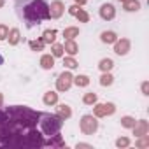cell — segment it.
<instances>
[{
  "mask_svg": "<svg viewBox=\"0 0 149 149\" xmlns=\"http://www.w3.org/2000/svg\"><path fill=\"white\" fill-rule=\"evenodd\" d=\"M40 112L25 105H0V147H63L60 133L47 137L39 126Z\"/></svg>",
  "mask_w": 149,
  "mask_h": 149,
  "instance_id": "6da1fadb",
  "label": "cell"
},
{
  "mask_svg": "<svg viewBox=\"0 0 149 149\" xmlns=\"http://www.w3.org/2000/svg\"><path fill=\"white\" fill-rule=\"evenodd\" d=\"M16 13L25 21L26 28H33L35 25L49 19V6L46 0H23V2H18Z\"/></svg>",
  "mask_w": 149,
  "mask_h": 149,
  "instance_id": "7a4b0ae2",
  "label": "cell"
},
{
  "mask_svg": "<svg viewBox=\"0 0 149 149\" xmlns=\"http://www.w3.org/2000/svg\"><path fill=\"white\" fill-rule=\"evenodd\" d=\"M39 126L42 130L44 135L47 137H53L56 133H60L61 126H63V119L56 114H49V112H40V118H39Z\"/></svg>",
  "mask_w": 149,
  "mask_h": 149,
  "instance_id": "3957f363",
  "label": "cell"
},
{
  "mask_svg": "<svg viewBox=\"0 0 149 149\" xmlns=\"http://www.w3.org/2000/svg\"><path fill=\"white\" fill-rule=\"evenodd\" d=\"M81 132L84 133V135H93L97 130H98V121H97V118L95 116H90V114H86V116H83V119H81Z\"/></svg>",
  "mask_w": 149,
  "mask_h": 149,
  "instance_id": "277c9868",
  "label": "cell"
},
{
  "mask_svg": "<svg viewBox=\"0 0 149 149\" xmlns=\"http://www.w3.org/2000/svg\"><path fill=\"white\" fill-rule=\"evenodd\" d=\"M72 79H74V76L70 72H61L60 76H58V79H56V88H58V91H67L70 86H72Z\"/></svg>",
  "mask_w": 149,
  "mask_h": 149,
  "instance_id": "5b68a950",
  "label": "cell"
},
{
  "mask_svg": "<svg viewBox=\"0 0 149 149\" xmlns=\"http://www.w3.org/2000/svg\"><path fill=\"white\" fill-rule=\"evenodd\" d=\"M114 111H116L114 104H97L93 109V114H95V118H105V116L114 114Z\"/></svg>",
  "mask_w": 149,
  "mask_h": 149,
  "instance_id": "8992f818",
  "label": "cell"
},
{
  "mask_svg": "<svg viewBox=\"0 0 149 149\" xmlns=\"http://www.w3.org/2000/svg\"><path fill=\"white\" fill-rule=\"evenodd\" d=\"M63 11H65L63 2H60V0H54V2L49 6V19H56V18H60V16L63 14Z\"/></svg>",
  "mask_w": 149,
  "mask_h": 149,
  "instance_id": "52a82bcc",
  "label": "cell"
},
{
  "mask_svg": "<svg viewBox=\"0 0 149 149\" xmlns=\"http://www.w3.org/2000/svg\"><path fill=\"white\" fill-rule=\"evenodd\" d=\"M128 51H130V40H128V39H121V40H116V42H114V53H116V54L123 56V54H126Z\"/></svg>",
  "mask_w": 149,
  "mask_h": 149,
  "instance_id": "ba28073f",
  "label": "cell"
},
{
  "mask_svg": "<svg viewBox=\"0 0 149 149\" xmlns=\"http://www.w3.org/2000/svg\"><path fill=\"white\" fill-rule=\"evenodd\" d=\"M100 16H102V19H107V21L114 19V16H116L114 6H112V4H104V6L100 7Z\"/></svg>",
  "mask_w": 149,
  "mask_h": 149,
  "instance_id": "9c48e42d",
  "label": "cell"
},
{
  "mask_svg": "<svg viewBox=\"0 0 149 149\" xmlns=\"http://www.w3.org/2000/svg\"><path fill=\"white\" fill-rule=\"evenodd\" d=\"M147 132H149V123H147V121H144V119L135 121V125H133V133H135V137L146 135Z\"/></svg>",
  "mask_w": 149,
  "mask_h": 149,
  "instance_id": "30bf717a",
  "label": "cell"
},
{
  "mask_svg": "<svg viewBox=\"0 0 149 149\" xmlns=\"http://www.w3.org/2000/svg\"><path fill=\"white\" fill-rule=\"evenodd\" d=\"M56 116H60L61 119H68V118L72 116V111H70V107H68L67 104H60V105L56 107Z\"/></svg>",
  "mask_w": 149,
  "mask_h": 149,
  "instance_id": "8fae6325",
  "label": "cell"
},
{
  "mask_svg": "<svg viewBox=\"0 0 149 149\" xmlns=\"http://www.w3.org/2000/svg\"><path fill=\"white\" fill-rule=\"evenodd\" d=\"M63 51H65V53H68L70 56H74V54H77L79 47H77V44H76V42H74V39H68V40L65 42V46H63Z\"/></svg>",
  "mask_w": 149,
  "mask_h": 149,
  "instance_id": "7c38bea8",
  "label": "cell"
},
{
  "mask_svg": "<svg viewBox=\"0 0 149 149\" xmlns=\"http://www.w3.org/2000/svg\"><path fill=\"white\" fill-rule=\"evenodd\" d=\"M40 67L46 68V70L53 68V67H54V56H53V54H44V56L40 58Z\"/></svg>",
  "mask_w": 149,
  "mask_h": 149,
  "instance_id": "4fadbf2b",
  "label": "cell"
},
{
  "mask_svg": "<svg viewBox=\"0 0 149 149\" xmlns=\"http://www.w3.org/2000/svg\"><path fill=\"white\" fill-rule=\"evenodd\" d=\"M123 7H125V11H128V13H133V11H139V9H140V2H139V0H125V2H123Z\"/></svg>",
  "mask_w": 149,
  "mask_h": 149,
  "instance_id": "5bb4252c",
  "label": "cell"
},
{
  "mask_svg": "<svg viewBox=\"0 0 149 149\" xmlns=\"http://www.w3.org/2000/svg\"><path fill=\"white\" fill-rule=\"evenodd\" d=\"M54 39H56V30H54V28L46 30V32L42 33V42H44V44H53Z\"/></svg>",
  "mask_w": 149,
  "mask_h": 149,
  "instance_id": "9a60e30c",
  "label": "cell"
},
{
  "mask_svg": "<svg viewBox=\"0 0 149 149\" xmlns=\"http://www.w3.org/2000/svg\"><path fill=\"white\" fill-rule=\"evenodd\" d=\"M7 39H9V44L11 46H16L18 42H19V30L18 28H13V30H9V33H7Z\"/></svg>",
  "mask_w": 149,
  "mask_h": 149,
  "instance_id": "2e32d148",
  "label": "cell"
},
{
  "mask_svg": "<svg viewBox=\"0 0 149 149\" xmlns=\"http://www.w3.org/2000/svg\"><path fill=\"white\" fill-rule=\"evenodd\" d=\"M100 39H102V42H105V44H114L116 40H118V37H116V33L114 32H102V35H100Z\"/></svg>",
  "mask_w": 149,
  "mask_h": 149,
  "instance_id": "e0dca14e",
  "label": "cell"
},
{
  "mask_svg": "<svg viewBox=\"0 0 149 149\" xmlns=\"http://www.w3.org/2000/svg\"><path fill=\"white\" fill-rule=\"evenodd\" d=\"M72 83L76 84V86H79V88H84V86L90 84V77L88 76H76V77L72 79Z\"/></svg>",
  "mask_w": 149,
  "mask_h": 149,
  "instance_id": "ac0fdd59",
  "label": "cell"
},
{
  "mask_svg": "<svg viewBox=\"0 0 149 149\" xmlns=\"http://www.w3.org/2000/svg\"><path fill=\"white\" fill-rule=\"evenodd\" d=\"M56 102H58V93L47 91V93L44 95V104H46V105H54Z\"/></svg>",
  "mask_w": 149,
  "mask_h": 149,
  "instance_id": "d6986e66",
  "label": "cell"
},
{
  "mask_svg": "<svg viewBox=\"0 0 149 149\" xmlns=\"http://www.w3.org/2000/svg\"><path fill=\"white\" fill-rule=\"evenodd\" d=\"M63 37H67V40H68V39H76V37H79V28H76V26L65 28V30H63Z\"/></svg>",
  "mask_w": 149,
  "mask_h": 149,
  "instance_id": "ffe728a7",
  "label": "cell"
},
{
  "mask_svg": "<svg viewBox=\"0 0 149 149\" xmlns=\"http://www.w3.org/2000/svg\"><path fill=\"white\" fill-rule=\"evenodd\" d=\"M98 67H100L102 72H109V70L114 67V63H112L111 58H104V60H100V65H98Z\"/></svg>",
  "mask_w": 149,
  "mask_h": 149,
  "instance_id": "44dd1931",
  "label": "cell"
},
{
  "mask_svg": "<svg viewBox=\"0 0 149 149\" xmlns=\"http://www.w3.org/2000/svg\"><path fill=\"white\" fill-rule=\"evenodd\" d=\"M83 102H84L86 105H93V104H97V93H86V95L83 97Z\"/></svg>",
  "mask_w": 149,
  "mask_h": 149,
  "instance_id": "7402d4cb",
  "label": "cell"
},
{
  "mask_svg": "<svg viewBox=\"0 0 149 149\" xmlns=\"http://www.w3.org/2000/svg\"><path fill=\"white\" fill-rule=\"evenodd\" d=\"M112 79H114V77L111 76L109 72H104V76L100 77V84H102V86H111V84H112Z\"/></svg>",
  "mask_w": 149,
  "mask_h": 149,
  "instance_id": "603a6c76",
  "label": "cell"
},
{
  "mask_svg": "<svg viewBox=\"0 0 149 149\" xmlns=\"http://www.w3.org/2000/svg\"><path fill=\"white\" fill-rule=\"evenodd\" d=\"M76 18H77L81 23H88V21H90V14H88L86 11H83V9H79V11L76 13Z\"/></svg>",
  "mask_w": 149,
  "mask_h": 149,
  "instance_id": "cb8c5ba5",
  "label": "cell"
},
{
  "mask_svg": "<svg viewBox=\"0 0 149 149\" xmlns=\"http://www.w3.org/2000/svg\"><path fill=\"white\" fill-rule=\"evenodd\" d=\"M28 44H30V49H32V51H42V49H44L42 39H40V40H30Z\"/></svg>",
  "mask_w": 149,
  "mask_h": 149,
  "instance_id": "d4e9b609",
  "label": "cell"
},
{
  "mask_svg": "<svg viewBox=\"0 0 149 149\" xmlns=\"http://www.w3.org/2000/svg\"><path fill=\"white\" fill-rule=\"evenodd\" d=\"M51 51H53V56H54V58L63 56V46H61V44H54V42H53V49H51Z\"/></svg>",
  "mask_w": 149,
  "mask_h": 149,
  "instance_id": "484cf974",
  "label": "cell"
},
{
  "mask_svg": "<svg viewBox=\"0 0 149 149\" xmlns=\"http://www.w3.org/2000/svg\"><path fill=\"white\" fill-rule=\"evenodd\" d=\"M121 125H123L125 128H133L135 119H133L132 116H125V118H121Z\"/></svg>",
  "mask_w": 149,
  "mask_h": 149,
  "instance_id": "4316f807",
  "label": "cell"
},
{
  "mask_svg": "<svg viewBox=\"0 0 149 149\" xmlns=\"http://www.w3.org/2000/svg\"><path fill=\"white\" fill-rule=\"evenodd\" d=\"M135 146L137 147H147L149 146V135L146 133V135H140V139L135 142Z\"/></svg>",
  "mask_w": 149,
  "mask_h": 149,
  "instance_id": "83f0119b",
  "label": "cell"
},
{
  "mask_svg": "<svg viewBox=\"0 0 149 149\" xmlns=\"http://www.w3.org/2000/svg\"><path fill=\"white\" fill-rule=\"evenodd\" d=\"M63 65H65V67H67V68H76V67H77V65H79V63H77V61H76V60H74V58H72V56H67V58H65V60H63Z\"/></svg>",
  "mask_w": 149,
  "mask_h": 149,
  "instance_id": "f1b7e54d",
  "label": "cell"
},
{
  "mask_svg": "<svg viewBox=\"0 0 149 149\" xmlns=\"http://www.w3.org/2000/svg\"><path fill=\"white\" fill-rule=\"evenodd\" d=\"M7 33H9V28L6 25H0V40H6L7 39Z\"/></svg>",
  "mask_w": 149,
  "mask_h": 149,
  "instance_id": "f546056e",
  "label": "cell"
},
{
  "mask_svg": "<svg viewBox=\"0 0 149 149\" xmlns=\"http://www.w3.org/2000/svg\"><path fill=\"white\" fill-rule=\"evenodd\" d=\"M128 144H130V140H128L126 137H121V139L116 140V146H118V147H126Z\"/></svg>",
  "mask_w": 149,
  "mask_h": 149,
  "instance_id": "4dcf8cb0",
  "label": "cell"
},
{
  "mask_svg": "<svg viewBox=\"0 0 149 149\" xmlns=\"http://www.w3.org/2000/svg\"><path fill=\"white\" fill-rule=\"evenodd\" d=\"M140 88H142V93H144V95H149V83H147V81H144Z\"/></svg>",
  "mask_w": 149,
  "mask_h": 149,
  "instance_id": "1f68e13d",
  "label": "cell"
},
{
  "mask_svg": "<svg viewBox=\"0 0 149 149\" xmlns=\"http://www.w3.org/2000/svg\"><path fill=\"white\" fill-rule=\"evenodd\" d=\"M79 9H81V7H79V6H77V4H76V6H72V7H68V13H70V14H72V16H76V13H77V11H79Z\"/></svg>",
  "mask_w": 149,
  "mask_h": 149,
  "instance_id": "d6a6232c",
  "label": "cell"
},
{
  "mask_svg": "<svg viewBox=\"0 0 149 149\" xmlns=\"http://www.w3.org/2000/svg\"><path fill=\"white\" fill-rule=\"evenodd\" d=\"M76 4H77V6H84V4H86V0H76Z\"/></svg>",
  "mask_w": 149,
  "mask_h": 149,
  "instance_id": "836d02e7",
  "label": "cell"
},
{
  "mask_svg": "<svg viewBox=\"0 0 149 149\" xmlns=\"http://www.w3.org/2000/svg\"><path fill=\"white\" fill-rule=\"evenodd\" d=\"M77 147H91L90 144H77Z\"/></svg>",
  "mask_w": 149,
  "mask_h": 149,
  "instance_id": "e575fe53",
  "label": "cell"
},
{
  "mask_svg": "<svg viewBox=\"0 0 149 149\" xmlns=\"http://www.w3.org/2000/svg\"><path fill=\"white\" fill-rule=\"evenodd\" d=\"M2 102H4V97H2V93H0V105H2Z\"/></svg>",
  "mask_w": 149,
  "mask_h": 149,
  "instance_id": "d590c367",
  "label": "cell"
},
{
  "mask_svg": "<svg viewBox=\"0 0 149 149\" xmlns=\"http://www.w3.org/2000/svg\"><path fill=\"white\" fill-rule=\"evenodd\" d=\"M4 6V0H0V7H2Z\"/></svg>",
  "mask_w": 149,
  "mask_h": 149,
  "instance_id": "8d00e7d4",
  "label": "cell"
},
{
  "mask_svg": "<svg viewBox=\"0 0 149 149\" xmlns=\"http://www.w3.org/2000/svg\"><path fill=\"white\" fill-rule=\"evenodd\" d=\"M119 2H125V0H119Z\"/></svg>",
  "mask_w": 149,
  "mask_h": 149,
  "instance_id": "74e56055",
  "label": "cell"
}]
</instances>
